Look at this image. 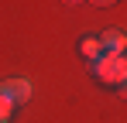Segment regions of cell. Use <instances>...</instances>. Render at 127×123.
Segmentation results:
<instances>
[{
	"label": "cell",
	"instance_id": "cell-1",
	"mask_svg": "<svg viewBox=\"0 0 127 123\" xmlns=\"http://www.w3.org/2000/svg\"><path fill=\"white\" fill-rule=\"evenodd\" d=\"M93 72L100 75V82L106 85H120L127 79V55H110V58L93 62Z\"/></svg>",
	"mask_w": 127,
	"mask_h": 123
},
{
	"label": "cell",
	"instance_id": "cell-2",
	"mask_svg": "<svg viewBox=\"0 0 127 123\" xmlns=\"http://www.w3.org/2000/svg\"><path fill=\"white\" fill-rule=\"evenodd\" d=\"M0 96H7V99L14 102V106H21V102L31 99V82L28 79H7V82H0Z\"/></svg>",
	"mask_w": 127,
	"mask_h": 123
},
{
	"label": "cell",
	"instance_id": "cell-3",
	"mask_svg": "<svg viewBox=\"0 0 127 123\" xmlns=\"http://www.w3.org/2000/svg\"><path fill=\"white\" fill-rule=\"evenodd\" d=\"M100 48H103V51H100L103 58H110V55H124V48H127V34L113 27V31H106L103 38H100Z\"/></svg>",
	"mask_w": 127,
	"mask_h": 123
},
{
	"label": "cell",
	"instance_id": "cell-4",
	"mask_svg": "<svg viewBox=\"0 0 127 123\" xmlns=\"http://www.w3.org/2000/svg\"><path fill=\"white\" fill-rule=\"evenodd\" d=\"M79 48H83V55H86L89 62H100V58H103V55H100V38H83Z\"/></svg>",
	"mask_w": 127,
	"mask_h": 123
},
{
	"label": "cell",
	"instance_id": "cell-5",
	"mask_svg": "<svg viewBox=\"0 0 127 123\" xmlns=\"http://www.w3.org/2000/svg\"><path fill=\"white\" fill-rule=\"evenodd\" d=\"M10 109H14V102L7 99V96H0V120L7 123V116H10Z\"/></svg>",
	"mask_w": 127,
	"mask_h": 123
},
{
	"label": "cell",
	"instance_id": "cell-6",
	"mask_svg": "<svg viewBox=\"0 0 127 123\" xmlns=\"http://www.w3.org/2000/svg\"><path fill=\"white\" fill-rule=\"evenodd\" d=\"M96 7H110V3H117V0H93Z\"/></svg>",
	"mask_w": 127,
	"mask_h": 123
},
{
	"label": "cell",
	"instance_id": "cell-7",
	"mask_svg": "<svg viewBox=\"0 0 127 123\" xmlns=\"http://www.w3.org/2000/svg\"><path fill=\"white\" fill-rule=\"evenodd\" d=\"M120 89H124V96H127V79H124V82H120Z\"/></svg>",
	"mask_w": 127,
	"mask_h": 123
},
{
	"label": "cell",
	"instance_id": "cell-8",
	"mask_svg": "<svg viewBox=\"0 0 127 123\" xmlns=\"http://www.w3.org/2000/svg\"><path fill=\"white\" fill-rule=\"evenodd\" d=\"M62 3H79V0H62Z\"/></svg>",
	"mask_w": 127,
	"mask_h": 123
},
{
	"label": "cell",
	"instance_id": "cell-9",
	"mask_svg": "<svg viewBox=\"0 0 127 123\" xmlns=\"http://www.w3.org/2000/svg\"><path fill=\"white\" fill-rule=\"evenodd\" d=\"M0 123H3V120H0Z\"/></svg>",
	"mask_w": 127,
	"mask_h": 123
}]
</instances>
